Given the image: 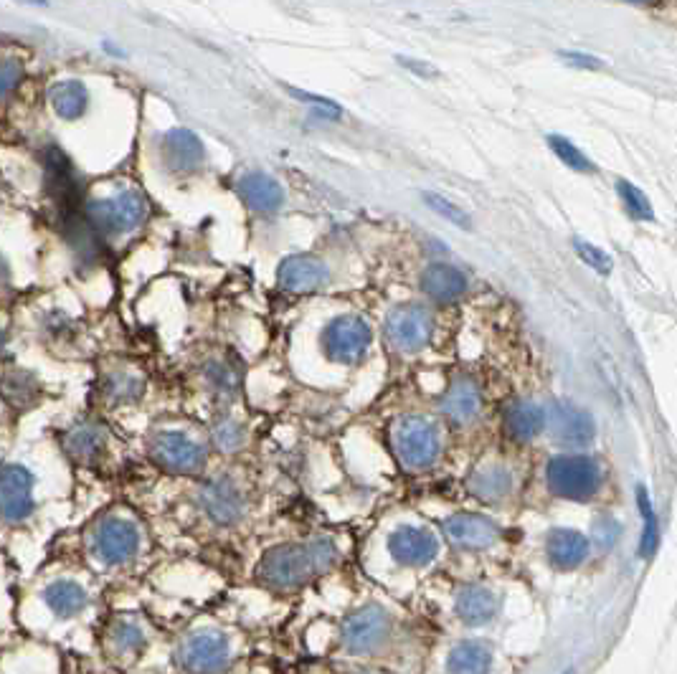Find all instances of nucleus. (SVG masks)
I'll use <instances>...</instances> for the list:
<instances>
[{
	"label": "nucleus",
	"instance_id": "nucleus-1",
	"mask_svg": "<svg viewBox=\"0 0 677 674\" xmlns=\"http://www.w3.org/2000/svg\"><path fill=\"white\" fill-rule=\"evenodd\" d=\"M340 550L333 540L317 538L307 543H284L264 553L257 576L274 591H292L325 576L338 566Z\"/></svg>",
	"mask_w": 677,
	"mask_h": 674
},
{
	"label": "nucleus",
	"instance_id": "nucleus-2",
	"mask_svg": "<svg viewBox=\"0 0 677 674\" xmlns=\"http://www.w3.org/2000/svg\"><path fill=\"white\" fill-rule=\"evenodd\" d=\"M142 530L132 517L104 512L89 525L87 553L104 568H125L140 555Z\"/></svg>",
	"mask_w": 677,
	"mask_h": 674
},
{
	"label": "nucleus",
	"instance_id": "nucleus-3",
	"mask_svg": "<svg viewBox=\"0 0 677 674\" xmlns=\"http://www.w3.org/2000/svg\"><path fill=\"white\" fill-rule=\"evenodd\" d=\"M84 218L99 239H115L140 229L148 218V201L140 191H120L84 203Z\"/></svg>",
	"mask_w": 677,
	"mask_h": 674
},
{
	"label": "nucleus",
	"instance_id": "nucleus-4",
	"mask_svg": "<svg viewBox=\"0 0 677 674\" xmlns=\"http://www.w3.org/2000/svg\"><path fill=\"white\" fill-rule=\"evenodd\" d=\"M601 467L594 457L579 452L556 454L546 464V484L556 497L568 502H589L601 490Z\"/></svg>",
	"mask_w": 677,
	"mask_h": 674
},
{
	"label": "nucleus",
	"instance_id": "nucleus-5",
	"mask_svg": "<svg viewBox=\"0 0 677 674\" xmlns=\"http://www.w3.org/2000/svg\"><path fill=\"white\" fill-rule=\"evenodd\" d=\"M36 474L23 462L8 459L0 462V525L6 528H26L39 512L36 495Z\"/></svg>",
	"mask_w": 677,
	"mask_h": 674
},
{
	"label": "nucleus",
	"instance_id": "nucleus-6",
	"mask_svg": "<svg viewBox=\"0 0 677 674\" xmlns=\"http://www.w3.org/2000/svg\"><path fill=\"white\" fill-rule=\"evenodd\" d=\"M391 441H394V452L401 467L409 469V472L429 469L442 452L439 426L419 414L401 416L394 424V431H391Z\"/></svg>",
	"mask_w": 677,
	"mask_h": 674
},
{
	"label": "nucleus",
	"instance_id": "nucleus-7",
	"mask_svg": "<svg viewBox=\"0 0 677 674\" xmlns=\"http://www.w3.org/2000/svg\"><path fill=\"white\" fill-rule=\"evenodd\" d=\"M148 457L155 467L170 474H201L206 469V446L175 429L155 431L148 439Z\"/></svg>",
	"mask_w": 677,
	"mask_h": 674
},
{
	"label": "nucleus",
	"instance_id": "nucleus-8",
	"mask_svg": "<svg viewBox=\"0 0 677 674\" xmlns=\"http://www.w3.org/2000/svg\"><path fill=\"white\" fill-rule=\"evenodd\" d=\"M386 340L399 353H419L432 343L434 315L419 302H404L386 315Z\"/></svg>",
	"mask_w": 677,
	"mask_h": 674
},
{
	"label": "nucleus",
	"instance_id": "nucleus-9",
	"mask_svg": "<svg viewBox=\"0 0 677 674\" xmlns=\"http://www.w3.org/2000/svg\"><path fill=\"white\" fill-rule=\"evenodd\" d=\"M175 664L186 674H224L231 664V644L221 631H196L175 649Z\"/></svg>",
	"mask_w": 677,
	"mask_h": 674
},
{
	"label": "nucleus",
	"instance_id": "nucleus-10",
	"mask_svg": "<svg viewBox=\"0 0 677 674\" xmlns=\"http://www.w3.org/2000/svg\"><path fill=\"white\" fill-rule=\"evenodd\" d=\"M323 343L325 355H328L333 363L340 365H355L366 358L368 348L373 343V332L363 317L358 315H340L330 322L323 330Z\"/></svg>",
	"mask_w": 677,
	"mask_h": 674
},
{
	"label": "nucleus",
	"instance_id": "nucleus-11",
	"mask_svg": "<svg viewBox=\"0 0 677 674\" xmlns=\"http://www.w3.org/2000/svg\"><path fill=\"white\" fill-rule=\"evenodd\" d=\"M61 452L77 467H97L110 452V431L97 419H79L59 436Z\"/></svg>",
	"mask_w": 677,
	"mask_h": 674
},
{
	"label": "nucleus",
	"instance_id": "nucleus-12",
	"mask_svg": "<svg viewBox=\"0 0 677 674\" xmlns=\"http://www.w3.org/2000/svg\"><path fill=\"white\" fill-rule=\"evenodd\" d=\"M388 634H391V616H388L386 609L376 604H368L363 609L353 611L343 621V629H340L343 647L350 654L378 652L386 644Z\"/></svg>",
	"mask_w": 677,
	"mask_h": 674
},
{
	"label": "nucleus",
	"instance_id": "nucleus-13",
	"mask_svg": "<svg viewBox=\"0 0 677 674\" xmlns=\"http://www.w3.org/2000/svg\"><path fill=\"white\" fill-rule=\"evenodd\" d=\"M546 429L566 449H584L596 439L594 416L568 401H553L546 408Z\"/></svg>",
	"mask_w": 677,
	"mask_h": 674
},
{
	"label": "nucleus",
	"instance_id": "nucleus-14",
	"mask_svg": "<svg viewBox=\"0 0 677 674\" xmlns=\"http://www.w3.org/2000/svg\"><path fill=\"white\" fill-rule=\"evenodd\" d=\"M198 507L216 525H236L246 515L244 492L226 477H213L201 484Z\"/></svg>",
	"mask_w": 677,
	"mask_h": 674
},
{
	"label": "nucleus",
	"instance_id": "nucleus-15",
	"mask_svg": "<svg viewBox=\"0 0 677 674\" xmlns=\"http://www.w3.org/2000/svg\"><path fill=\"white\" fill-rule=\"evenodd\" d=\"M41 604L54 619L71 621L87 614L92 606V593L79 578L74 576H54L41 586Z\"/></svg>",
	"mask_w": 677,
	"mask_h": 674
},
{
	"label": "nucleus",
	"instance_id": "nucleus-16",
	"mask_svg": "<svg viewBox=\"0 0 677 674\" xmlns=\"http://www.w3.org/2000/svg\"><path fill=\"white\" fill-rule=\"evenodd\" d=\"M439 538L424 528H411L401 525L388 535V553L394 555L399 566L406 568H424L439 555Z\"/></svg>",
	"mask_w": 677,
	"mask_h": 674
},
{
	"label": "nucleus",
	"instance_id": "nucleus-17",
	"mask_svg": "<svg viewBox=\"0 0 677 674\" xmlns=\"http://www.w3.org/2000/svg\"><path fill=\"white\" fill-rule=\"evenodd\" d=\"M444 535L459 550H485L500 540V528L485 515L459 512L444 520Z\"/></svg>",
	"mask_w": 677,
	"mask_h": 674
},
{
	"label": "nucleus",
	"instance_id": "nucleus-18",
	"mask_svg": "<svg viewBox=\"0 0 677 674\" xmlns=\"http://www.w3.org/2000/svg\"><path fill=\"white\" fill-rule=\"evenodd\" d=\"M328 267H325V261H320L317 256L310 254H295L287 256V259L279 264V287L287 289V292L295 294H307V292H317L320 287L328 284Z\"/></svg>",
	"mask_w": 677,
	"mask_h": 674
},
{
	"label": "nucleus",
	"instance_id": "nucleus-19",
	"mask_svg": "<svg viewBox=\"0 0 677 674\" xmlns=\"http://www.w3.org/2000/svg\"><path fill=\"white\" fill-rule=\"evenodd\" d=\"M500 609V598L492 588L480 586V583H467L457 591L454 598V614L470 629H480V626L490 624Z\"/></svg>",
	"mask_w": 677,
	"mask_h": 674
},
{
	"label": "nucleus",
	"instance_id": "nucleus-20",
	"mask_svg": "<svg viewBox=\"0 0 677 674\" xmlns=\"http://www.w3.org/2000/svg\"><path fill=\"white\" fill-rule=\"evenodd\" d=\"M546 555L556 571H576L589 560L591 543L579 530L556 528L546 538Z\"/></svg>",
	"mask_w": 677,
	"mask_h": 674
},
{
	"label": "nucleus",
	"instance_id": "nucleus-21",
	"mask_svg": "<svg viewBox=\"0 0 677 674\" xmlns=\"http://www.w3.org/2000/svg\"><path fill=\"white\" fill-rule=\"evenodd\" d=\"M165 165L175 173H191V170L201 168L203 158H206V147L198 140L196 132L186 130V127H175V130L165 132L163 145H160Z\"/></svg>",
	"mask_w": 677,
	"mask_h": 674
},
{
	"label": "nucleus",
	"instance_id": "nucleus-22",
	"mask_svg": "<svg viewBox=\"0 0 677 674\" xmlns=\"http://www.w3.org/2000/svg\"><path fill=\"white\" fill-rule=\"evenodd\" d=\"M442 414L447 416L452 424L465 426L470 421H475L482 411V391L477 386L475 378L459 376L454 378L452 386L447 388V393L442 396Z\"/></svg>",
	"mask_w": 677,
	"mask_h": 674
},
{
	"label": "nucleus",
	"instance_id": "nucleus-23",
	"mask_svg": "<svg viewBox=\"0 0 677 674\" xmlns=\"http://www.w3.org/2000/svg\"><path fill=\"white\" fill-rule=\"evenodd\" d=\"M0 398L16 411H31L44 398L39 376L26 368H8L0 373Z\"/></svg>",
	"mask_w": 677,
	"mask_h": 674
},
{
	"label": "nucleus",
	"instance_id": "nucleus-24",
	"mask_svg": "<svg viewBox=\"0 0 677 674\" xmlns=\"http://www.w3.org/2000/svg\"><path fill=\"white\" fill-rule=\"evenodd\" d=\"M503 429L513 441H533L538 434L546 431V408L533 401H510L503 414Z\"/></svg>",
	"mask_w": 677,
	"mask_h": 674
},
{
	"label": "nucleus",
	"instance_id": "nucleus-25",
	"mask_svg": "<svg viewBox=\"0 0 677 674\" xmlns=\"http://www.w3.org/2000/svg\"><path fill=\"white\" fill-rule=\"evenodd\" d=\"M104 639H107L110 654L117 659L140 657V652H145V647H148L145 626L137 619H132V616H115V619L107 624Z\"/></svg>",
	"mask_w": 677,
	"mask_h": 674
},
{
	"label": "nucleus",
	"instance_id": "nucleus-26",
	"mask_svg": "<svg viewBox=\"0 0 677 674\" xmlns=\"http://www.w3.org/2000/svg\"><path fill=\"white\" fill-rule=\"evenodd\" d=\"M421 289L434 302H457L467 292V277L452 264H429L421 274Z\"/></svg>",
	"mask_w": 677,
	"mask_h": 674
},
{
	"label": "nucleus",
	"instance_id": "nucleus-27",
	"mask_svg": "<svg viewBox=\"0 0 677 674\" xmlns=\"http://www.w3.org/2000/svg\"><path fill=\"white\" fill-rule=\"evenodd\" d=\"M239 196L244 198V203L252 211L264 213H277L284 206V191L282 185L272 178V175L264 173H249L241 178L239 183Z\"/></svg>",
	"mask_w": 677,
	"mask_h": 674
},
{
	"label": "nucleus",
	"instance_id": "nucleus-28",
	"mask_svg": "<svg viewBox=\"0 0 677 674\" xmlns=\"http://www.w3.org/2000/svg\"><path fill=\"white\" fill-rule=\"evenodd\" d=\"M467 490L482 502H503L505 497L513 492V474L510 469L500 467V464H490V467L475 469L467 479Z\"/></svg>",
	"mask_w": 677,
	"mask_h": 674
},
{
	"label": "nucleus",
	"instance_id": "nucleus-29",
	"mask_svg": "<svg viewBox=\"0 0 677 674\" xmlns=\"http://www.w3.org/2000/svg\"><path fill=\"white\" fill-rule=\"evenodd\" d=\"M49 104L59 120L74 122L87 112L89 92L79 79H64L49 89Z\"/></svg>",
	"mask_w": 677,
	"mask_h": 674
},
{
	"label": "nucleus",
	"instance_id": "nucleus-30",
	"mask_svg": "<svg viewBox=\"0 0 677 674\" xmlns=\"http://www.w3.org/2000/svg\"><path fill=\"white\" fill-rule=\"evenodd\" d=\"M492 669V652L487 644L465 639V642L454 644L447 657L449 674H490Z\"/></svg>",
	"mask_w": 677,
	"mask_h": 674
},
{
	"label": "nucleus",
	"instance_id": "nucleus-31",
	"mask_svg": "<svg viewBox=\"0 0 677 674\" xmlns=\"http://www.w3.org/2000/svg\"><path fill=\"white\" fill-rule=\"evenodd\" d=\"M102 396L112 406H130L145 396V378H140L132 370H112L102 378Z\"/></svg>",
	"mask_w": 677,
	"mask_h": 674
},
{
	"label": "nucleus",
	"instance_id": "nucleus-32",
	"mask_svg": "<svg viewBox=\"0 0 677 674\" xmlns=\"http://www.w3.org/2000/svg\"><path fill=\"white\" fill-rule=\"evenodd\" d=\"M637 510L642 520H645V533L639 540V553H642V558L650 560L657 553V545H660V522H657V512L652 507L650 492L645 490V484L637 487Z\"/></svg>",
	"mask_w": 677,
	"mask_h": 674
},
{
	"label": "nucleus",
	"instance_id": "nucleus-33",
	"mask_svg": "<svg viewBox=\"0 0 677 674\" xmlns=\"http://www.w3.org/2000/svg\"><path fill=\"white\" fill-rule=\"evenodd\" d=\"M206 381L213 391L219 393V396H236L241 388V370L236 365H231L229 360H211L206 365Z\"/></svg>",
	"mask_w": 677,
	"mask_h": 674
},
{
	"label": "nucleus",
	"instance_id": "nucleus-34",
	"mask_svg": "<svg viewBox=\"0 0 677 674\" xmlns=\"http://www.w3.org/2000/svg\"><path fill=\"white\" fill-rule=\"evenodd\" d=\"M211 441L213 446L224 454L239 452L246 441L244 424H239V421L231 419V416H221V419H216L211 424Z\"/></svg>",
	"mask_w": 677,
	"mask_h": 674
},
{
	"label": "nucleus",
	"instance_id": "nucleus-35",
	"mask_svg": "<svg viewBox=\"0 0 677 674\" xmlns=\"http://www.w3.org/2000/svg\"><path fill=\"white\" fill-rule=\"evenodd\" d=\"M548 147H551L553 153H556V158L561 160L566 168L576 170V173H591V170H594V165L589 163V158L581 153L574 142H568L566 137L551 135V137H548Z\"/></svg>",
	"mask_w": 677,
	"mask_h": 674
},
{
	"label": "nucleus",
	"instance_id": "nucleus-36",
	"mask_svg": "<svg viewBox=\"0 0 677 674\" xmlns=\"http://www.w3.org/2000/svg\"><path fill=\"white\" fill-rule=\"evenodd\" d=\"M617 191H619V196H622L627 211L632 213L637 221H652V218H655L652 203L647 201V196L639 191L637 185H632L629 180H617Z\"/></svg>",
	"mask_w": 677,
	"mask_h": 674
},
{
	"label": "nucleus",
	"instance_id": "nucleus-37",
	"mask_svg": "<svg viewBox=\"0 0 677 674\" xmlns=\"http://www.w3.org/2000/svg\"><path fill=\"white\" fill-rule=\"evenodd\" d=\"M424 201H426V206L432 208L434 213L444 216V218H447V221L457 223L459 229H470V226H472L470 216H467V213L462 211V208H459V206H454L452 201H447V198H444V196H439V193H424Z\"/></svg>",
	"mask_w": 677,
	"mask_h": 674
},
{
	"label": "nucleus",
	"instance_id": "nucleus-38",
	"mask_svg": "<svg viewBox=\"0 0 677 674\" xmlns=\"http://www.w3.org/2000/svg\"><path fill=\"white\" fill-rule=\"evenodd\" d=\"M574 249H576V254H579L591 269H596V272H601V274L612 272V259H609V254H604L601 249H596L594 244H586L584 239H576Z\"/></svg>",
	"mask_w": 677,
	"mask_h": 674
},
{
	"label": "nucleus",
	"instance_id": "nucleus-39",
	"mask_svg": "<svg viewBox=\"0 0 677 674\" xmlns=\"http://www.w3.org/2000/svg\"><path fill=\"white\" fill-rule=\"evenodd\" d=\"M21 79H23L21 61L11 59V56L0 59V99L8 97V94L21 84Z\"/></svg>",
	"mask_w": 677,
	"mask_h": 674
},
{
	"label": "nucleus",
	"instance_id": "nucleus-40",
	"mask_svg": "<svg viewBox=\"0 0 677 674\" xmlns=\"http://www.w3.org/2000/svg\"><path fill=\"white\" fill-rule=\"evenodd\" d=\"M619 530H622V525H619L612 515L599 517V520L594 522L596 543H599L601 548H612V545L619 540Z\"/></svg>",
	"mask_w": 677,
	"mask_h": 674
},
{
	"label": "nucleus",
	"instance_id": "nucleus-41",
	"mask_svg": "<svg viewBox=\"0 0 677 674\" xmlns=\"http://www.w3.org/2000/svg\"><path fill=\"white\" fill-rule=\"evenodd\" d=\"M44 335L54 337V340H66L71 335V320L59 310L49 312L44 317Z\"/></svg>",
	"mask_w": 677,
	"mask_h": 674
},
{
	"label": "nucleus",
	"instance_id": "nucleus-42",
	"mask_svg": "<svg viewBox=\"0 0 677 674\" xmlns=\"http://www.w3.org/2000/svg\"><path fill=\"white\" fill-rule=\"evenodd\" d=\"M561 59L566 61L568 66H579V69H601V61L596 56L581 54V51H561Z\"/></svg>",
	"mask_w": 677,
	"mask_h": 674
},
{
	"label": "nucleus",
	"instance_id": "nucleus-43",
	"mask_svg": "<svg viewBox=\"0 0 677 674\" xmlns=\"http://www.w3.org/2000/svg\"><path fill=\"white\" fill-rule=\"evenodd\" d=\"M399 61H401V66H406V69L414 71V74H419V77H424V79H429V77H434V74H437V69H434V66L421 64V61H409V59H399Z\"/></svg>",
	"mask_w": 677,
	"mask_h": 674
},
{
	"label": "nucleus",
	"instance_id": "nucleus-44",
	"mask_svg": "<svg viewBox=\"0 0 677 674\" xmlns=\"http://www.w3.org/2000/svg\"><path fill=\"white\" fill-rule=\"evenodd\" d=\"M11 358V335L6 327H0V363H6Z\"/></svg>",
	"mask_w": 677,
	"mask_h": 674
},
{
	"label": "nucleus",
	"instance_id": "nucleus-45",
	"mask_svg": "<svg viewBox=\"0 0 677 674\" xmlns=\"http://www.w3.org/2000/svg\"><path fill=\"white\" fill-rule=\"evenodd\" d=\"M8 284V267L3 264V259H0V287H6Z\"/></svg>",
	"mask_w": 677,
	"mask_h": 674
},
{
	"label": "nucleus",
	"instance_id": "nucleus-46",
	"mask_svg": "<svg viewBox=\"0 0 677 674\" xmlns=\"http://www.w3.org/2000/svg\"><path fill=\"white\" fill-rule=\"evenodd\" d=\"M16 3H23V6H49V0H16Z\"/></svg>",
	"mask_w": 677,
	"mask_h": 674
},
{
	"label": "nucleus",
	"instance_id": "nucleus-47",
	"mask_svg": "<svg viewBox=\"0 0 677 674\" xmlns=\"http://www.w3.org/2000/svg\"><path fill=\"white\" fill-rule=\"evenodd\" d=\"M563 674H574V669H568V672H563Z\"/></svg>",
	"mask_w": 677,
	"mask_h": 674
},
{
	"label": "nucleus",
	"instance_id": "nucleus-48",
	"mask_svg": "<svg viewBox=\"0 0 677 674\" xmlns=\"http://www.w3.org/2000/svg\"><path fill=\"white\" fill-rule=\"evenodd\" d=\"M632 3H637V0H632ZM639 3H642V0H639Z\"/></svg>",
	"mask_w": 677,
	"mask_h": 674
}]
</instances>
